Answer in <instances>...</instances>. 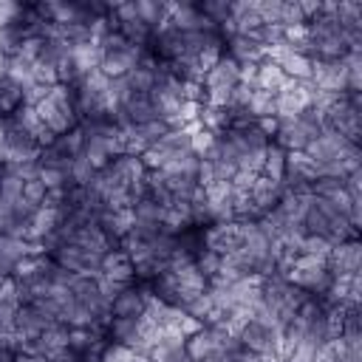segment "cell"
<instances>
[{
    "label": "cell",
    "instance_id": "cell-6",
    "mask_svg": "<svg viewBox=\"0 0 362 362\" xmlns=\"http://www.w3.org/2000/svg\"><path fill=\"white\" fill-rule=\"evenodd\" d=\"M322 127L359 147L362 139V93H339L320 110Z\"/></svg>",
    "mask_w": 362,
    "mask_h": 362
},
{
    "label": "cell",
    "instance_id": "cell-19",
    "mask_svg": "<svg viewBox=\"0 0 362 362\" xmlns=\"http://www.w3.org/2000/svg\"><path fill=\"white\" fill-rule=\"evenodd\" d=\"M204 246L218 252L221 257L232 255L238 249V223L229 221V223H212L204 229Z\"/></svg>",
    "mask_w": 362,
    "mask_h": 362
},
{
    "label": "cell",
    "instance_id": "cell-10",
    "mask_svg": "<svg viewBox=\"0 0 362 362\" xmlns=\"http://www.w3.org/2000/svg\"><path fill=\"white\" fill-rule=\"evenodd\" d=\"M48 257L71 274H96L99 277V263H102L105 255H99V252H93V249H88L76 240H59L48 252Z\"/></svg>",
    "mask_w": 362,
    "mask_h": 362
},
{
    "label": "cell",
    "instance_id": "cell-9",
    "mask_svg": "<svg viewBox=\"0 0 362 362\" xmlns=\"http://www.w3.org/2000/svg\"><path fill=\"white\" fill-rule=\"evenodd\" d=\"M76 113L82 122L88 119H99L110 113V96H107V79L99 71H90L76 88H71Z\"/></svg>",
    "mask_w": 362,
    "mask_h": 362
},
{
    "label": "cell",
    "instance_id": "cell-25",
    "mask_svg": "<svg viewBox=\"0 0 362 362\" xmlns=\"http://www.w3.org/2000/svg\"><path fill=\"white\" fill-rule=\"evenodd\" d=\"M192 266L201 272V277L206 280V283H212L218 274H221V266H223V257L218 255V252H212V249H201L195 257H192Z\"/></svg>",
    "mask_w": 362,
    "mask_h": 362
},
{
    "label": "cell",
    "instance_id": "cell-8",
    "mask_svg": "<svg viewBox=\"0 0 362 362\" xmlns=\"http://www.w3.org/2000/svg\"><path fill=\"white\" fill-rule=\"evenodd\" d=\"M232 337L240 351L263 356V359H280V334L277 328L255 320V317H240L232 325Z\"/></svg>",
    "mask_w": 362,
    "mask_h": 362
},
{
    "label": "cell",
    "instance_id": "cell-18",
    "mask_svg": "<svg viewBox=\"0 0 362 362\" xmlns=\"http://www.w3.org/2000/svg\"><path fill=\"white\" fill-rule=\"evenodd\" d=\"M99 277L105 280H116V283H130L136 280V269H133V260L127 257L124 249H110L105 252L102 263H99Z\"/></svg>",
    "mask_w": 362,
    "mask_h": 362
},
{
    "label": "cell",
    "instance_id": "cell-7",
    "mask_svg": "<svg viewBox=\"0 0 362 362\" xmlns=\"http://www.w3.org/2000/svg\"><path fill=\"white\" fill-rule=\"evenodd\" d=\"M201 147V141H198V130L192 127V124H175L173 130H167L153 147H147L144 153H141V158H144V164H147V170H164L167 164H173V161H178L181 156H187V153H192V150H198Z\"/></svg>",
    "mask_w": 362,
    "mask_h": 362
},
{
    "label": "cell",
    "instance_id": "cell-2",
    "mask_svg": "<svg viewBox=\"0 0 362 362\" xmlns=\"http://www.w3.org/2000/svg\"><path fill=\"white\" fill-rule=\"evenodd\" d=\"M240 85H243V68L226 54H221L201 74V105L226 107L238 96Z\"/></svg>",
    "mask_w": 362,
    "mask_h": 362
},
{
    "label": "cell",
    "instance_id": "cell-26",
    "mask_svg": "<svg viewBox=\"0 0 362 362\" xmlns=\"http://www.w3.org/2000/svg\"><path fill=\"white\" fill-rule=\"evenodd\" d=\"M23 201H28V204L37 206V209L45 206V201H48V187H45V181H42L37 173L23 181Z\"/></svg>",
    "mask_w": 362,
    "mask_h": 362
},
{
    "label": "cell",
    "instance_id": "cell-29",
    "mask_svg": "<svg viewBox=\"0 0 362 362\" xmlns=\"http://www.w3.org/2000/svg\"><path fill=\"white\" fill-rule=\"evenodd\" d=\"M14 354H17V348H14L11 339L0 342V362H14Z\"/></svg>",
    "mask_w": 362,
    "mask_h": 362
},
{
    "label": "cell",
    "instance_id": "cell-11",
    "mask_svg": "<svg viewBox=\"0 0 362 362\" xmlns=\"http://www.w3.org/2000/svg\"><path fill=\"white\" fill-rule=\"evenodd\" d=\"M139 356H144L147 362H192L184 348V331H173V328L170 331L153 328Z\"/></svg>",
    "mask_w": 362,
    "mask_h": 362
},
{
    "label": "cell",
    "instance_id": "cell-24",
    "mask_svg": "<svg viewBox=\"0 0 362 362\" xmlns=\"http://www.w3.org/2000/svg\"><path fill=\"white\" fill-rule=\"evenodd\" d=\"M342 62H345V93H362V48H354Z\"/></svg>",
    "mask_w": 362,
    "mask_h": 362
},
{
    "label": "cell",
    "instance_id": "cell-31",
    "mask_svg": "<svg viewBox=\"0 0 362 362\" xmlns=\"http://www.w3.org/2000/svg\"><path fill=\"white\" fill-rule=\"evenodd\" d=\"M133 362H147V359H144V356H139V354H136V356H133Z\"/></svg>",
    "mask_w": 362,
    "mask_h": 362
},
{
    "label": "cell",
    "instance_id": "cell-4",
    "mask_svg": "<svg viewBox=\"0 0 362 362\" xmlns=\"http://www.w3.org/2000/svg\"><path fill=\"white\" fill-rule=\"evenodd\" d=\"M322 133V119L317 107H303L294 116L274 119V133L272 141H277L288 156H303L305 147Z\"/></svg>",
    "mask_w": 362,
    "mask_h": 362
},
{
    "label": "cell",
    "instance_id": "cell-17",
    "mask_svg": "<svg viewBox=\"0 0 362 362\" xmlns=\"http://www.w3.org/2000/svg\"><path fill=\"white\" fill-rule=\"evenodd\" d=\"M334 20L342 25V31L348 34V40L362 48V6L354 0H342V3H328Z\"/></svg>",
    "mask_w": 362,
    "mask_h": 362
},
{
    "label": "cell",
    "instance_id": "cell-13",
    "mask_svg": "<svg viewBox=\"0 0 362 362\" xmlns=\"http://www.w3.org/2000/svg\"><path fill=\"white\" fill-rule=\"evenodd\" d=\"M337 283L342 280H351V277H359L362 272V243L359 238H351V240H342V243H334L325 255Z\"/></svg>",
    "mask_w": 362,
    "mask_h": 362
},
{
    "label": "cell",
    "instance_id": "cell-16",
    "mask_svg": "<svg viewBox=\"0 0 362 362\" xmlns=\"http://www.w3.org/2000/svg\"><path fill=\"white\" fill-rule=\"evenodd\" d=\"M311 181H314V170L303 161V156H288L286 170L280 175V184H283L286 195H291V198L308 195L311 192Z\"/></svg>",
    "mask_w": 362,
    "mask_h": 362
},
{
    "label": "cell",
    "instance_id": "cell-21",
    "mask_svg": "<svg viewBox=\"0 0 362 362\" xmlns=\"http://www.w3.org/2000/svg\"><path fill=\"white\" fill-rule=\"evenodd\" d=\"M136 3V14H139V20L156 34L164 23H167V17H170V3H164V0H133Z\"/></svg>",
    "mask_w": 362,
    "mask_h": 362
},
{
    "label": "cell",
    "instance_id": "cell-23",
    "mask_svg": "<svg viewBox=\"0 0 362 362\" xmlns=\"http://www.w3.org/2000/svg\"><path fill=\"white\" fill-rule=\"evenodd\" d=\"M286 161H288V153H286L277 141H269L266 156H263L260 175H269V178H277V181H280V175H283V170H286Z\"/></svg>",
    "mask_w": 362,
    "mask_h": 362
},
{
    "label": "cell",
    "instance_id": "cell-15",
    "mask_svg": "<svg viewBox=\"0 0 362 362\" xmlns=\"http://www.w3.org/2000/svg\"><path fill=\"white\" fill-rule=\"evenodd\" d=\"M31 243L20 235H6L0 232V283L11 280V274L17 272V266L31 255Z\"/></svg>",
    "mask_w": 362,
    "mask_h": 362
},
{
    "label": "cell",
    "instance_id": "cell-28",
    "mask_svg": "<svg viewBox=\"0 0 362 362\" xmlns=\"http://www.w3.org/2000/svg\"><path fill=\"white\" fill-rule=\"evenodd\" d=\"M14 362H62V359H54V356H40V354H25V351H17V354H14Z\"/></svg>",
    "mask_w": 362,
    "mask_h": 362
},
{
    "label": "cell",
    "instance_id": "cell-3",
    "mask_svg": "<svg viewBox=\"0 0 362 362\" xmlns=\"http://www.w3.org/2000/svg\"><path fill=\"white\" fill-rule=\"evenodd\" d=\"M37 122L42 127H48L54 136H65L71 130L79 127V113H76V105H74V96L68 88H59V85H51L34 105H31Z\"/></svg>",
    "mask_w": 362,
    "mask_h": 362
},
{
    "label": "cell",
    "instance_id": "cell-20",
    "mask_svg": "<svg viewBox=\"0 0 362 362\" xmlns=\"http://www.w3.org/2000/svg\"><path fill=\"white\" fill-rule=\"evenodd\" d=\"M17 311H20V297L11 286V280H3L0 283V342L11 339Z\"/></svg>",
    "mask_w": 362,
    "mask_h": 362
},
{
    "label": "cell",
    "instance_id": "cell-30",
    "mask_svg": "<svg viewBox=\"0 0 362 362\" xmlns=\"http://www.w3.org/2000/svg\"><path fill=\"white\" fill-rule=\"evenodd\" d=\"M8 161V156H6V144H3V139H0V164H6Z\"/></svg>",
    "mask_w": 362,
    "mask_h": 362
},
{
    "label": "cell",
    "instance_id": "cell-27",
    "mask_svg": "<svg viewBox=\"0 0 362 362\" xmlns=\"http://www.w3.org/2000/svg\"><path fill=\"white\" fill-rule=\"evenodd\" d=\"M136 351L127 348V345H119V342H107L102 345V354H99V362H133Z\"/></svg>",
    "mask_w": 362,
    "mask_h": 362
},
{
    "label": "cell",
    "instance_id": "cell-22",
    "mask_svg": "<svg viewBox=\"0 0 362 362\" xmlns=\"http://www.w3.org/2000/svg\"><path fill=\"white\" fill-rule=\"evenodd\" d=\"M198 3V8H201V14L215 25V28H221L223 34L229 31V25H232V0H195Z\"/></svg>",
    "mask_w": 362,
    "mask_h": 362
},
{
    "label": "cell",
    "instance_id": "cell-14",
    "mask_svg": "<svg viewBox=\"0 0 362 362\" xmlns=\"http://www.w3.org/2000/svg\"><path fill=\"white\" fill-rule=\"evenodd\" d=\"M249 204H252V209H255V215L263 221L274 206H280L283 204V198H286V189H283V184L277 181V178H269V175H255V181L249 184Z\"/></svg>",
    "mask_w": 362,
    "mask_h": 362
},
{
    "label": "cell",
    "instance_id": "cell-12",
    "mask_svg": "<svg viewBox=\"0 0 362 362\" xmlns=\"http://www.w3.org/2000/svg\"><path fill=\"white\" fill-rule=\"evenodd\" d=\"M150 305H153V297L150 291L139 283V280H130L119 288V294L110 300L107 305V317H130V320H144L150 314Z\"/></svg>",
    "mask_w": 362,
    "mask_h": 362
},
{
    "label": "cell",
    "instance_id": "cell-5",
    "mask_svg": "<svg viewBox=\"0 0 362 362\" xmlns=\"http://www.w3.org/2000/svg\"><path fill=\"white\" fill-rule=\"evenodd\" d=\"M286 277L297 288H303L308 297H317V300L337 288V277L322 255H294V257L288 255Z\"/></svg>",
    "mask_w": 362,
    "mask_h": 362
},
{
    "label": "cell",
    "instance_id": "cell-1",
    "mask_svg": "<svg viewBox=\"0 0 362 362\" xmlns=\"http://www.w3.org/2000/svg\"><path fill=\"white\" fill-rule=\"evenodd\" d=\"M356 45L348 40L342 25L334 20L328 3H320V8L305 20L303 25V54L314 59H342Z\"/></svg>",
    "mask_w": 362,
    "mask_h": 362
}]
</instances>
